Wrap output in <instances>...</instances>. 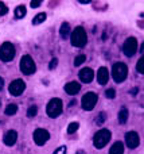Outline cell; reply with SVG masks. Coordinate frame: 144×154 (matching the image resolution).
I'll use <instances>...</instances> for the list:
<instances>
[{"instance_id":"19","label":"cell","mask_w":144,"mask_h":154,"mask_svg":"<svg viewBox=\"0 0 144 154\" xmlns=\"http://www.w3.org/2000/svg\"><path fill=\"white\" fill-rule=\"evenodd\" d=\"M46 18H47V15H46L45 12H40V14H38V15H35L34 16V19H32V24H40V23H43V22L46 20Z\"/></svg>"},{"instance_id":"10","label":"cell","mask_w":144,"mask_h":154,"mask_svg":"<svg viewBox=\"0 0 144 154\" xmlns=\"http://www.w3.org/2000/svg\"><path fill=\"white\" fill-rule=\"evenodd\" d=\"M136 50H137V41H136V38H134V37L128 38V39L124 42V45H123L124 54H125L127 57H132L135 53H136Z\"/></svg>"},{"instance_id":"5","label":"cell","mask_w":144,"mask_h":154,"mask_svg":"<svg viewBox=\"0 0 144 154\" xmlns=\"http://www.w3.org/2000/svg\"><path fill=\"white\" fill-rule=\"evenodd\" d=\"M62 109H63V104H62V100L58 97H54L48 101L47 107H46V112L50 118H57L61 115Z\"/></svg>"},{"instance_id":"23","label":"cell","mask_w":144,"mask_h":154,"mask_svg":"<svg viewBox=\"0 0 144 154\" xmlns=\"http://www.w3.org/2000/svg\"><path fill=\"white\" fill-rule=\"evenodd\" d=\"M136 70L139 73H142V75H144V57H142V58L137 61L136 64Z\"/></svg>"},{"instance_id":"28","label":"cell","mask_w":144,"mask_h":154,"mask_svg":"<svg viewBox=\"0 0 144 154\" xmlns=\"http://www.w3.org/2000/svg\"><path fill=\"white\" fill-rule=\"evenodd\" d=\"M66 152H67L66 146H59L58 149H55V152H54L53 154H66Z\"/></svg>"},{"instance_id":"24","label":"cell","mask_w":144,"mask_h":154,"mask_svg":"<svg viewBox=\"0 0 144 154\" xmlns=\"http://www.w3.org/2000/svg\"><path fill=\"white\" fill-rule=\"evenodd\" d=\"M37 114H38L37 106H31L28 109H27V116H28V118H34Z\"/></svg>"},{"instance_id":"11","label":"cell","mask_w":144,"mask_h":154,"mask_svg":"<svg viewBox=\"0 0 144 154\" xmlns=\"http://www.w3.org/2000/svg\"><path fill=\"white\" fill-rule=\"evenodd\" d=\"M125 143L129 149H136L140 143L139 134L135 133V131H129V133H127L125 134Z\"/></svg>"},{"instance_id":"30","label":"cell","mask_w":144,"mask_h":154,"mask_svg":"<svg viewBox=\"0 0 144 154\" xmlns=\"http://www.w3.org/2000/svg\"><path fill=\"white\" fill-rule=\"evenodd\" d=\"M7 7H5L4 4H0V14H1V15H4V14H7Z\"/></svg>"},{"instance_id":"4","label":"cell","mask_w":144,"mask_h":154,"mask_svg":"<svg viewBox=\"0 0 144 154\" xmlns=\"http://www.w3.org/2000/svg\"><path fill=\"white\" fill-rule=\"evenodd\" d=\"M19 66H20V72L24 73V75H27V76H30V75L37 72V65H35L34 60L31 58V56H28V54H26V56H23L20 58Z\"/></svg>"},{"instance_id":"9","label":"cell","mask_w":144,"mask_h":154,"mask_svg":"<svg viewBox=\"0 0 144 154\" xmlns=\"http://www.w3.org/2000/svg\"><path fill=\"white\" fill-rule=\"evenodd\" d=\"M32 138H34V142L38 146H42V145H45L46 142L50 139V134H48V131L45 130V128H37V130L34 131Z\"/></svg>"},{"instance_id":"14","label":"cell","mask_w":144,"mask_h":154,"mask_svg":"<svg viewBox=\"0 0 144 154\" xmlns=\"http://www.w3.org/2000/svg\"><path fill=\"white\" fill-rule=\"evenodd\" d=\"M108 80H109V72H108V69L105 66H101L98 69V72H97V81L101 85H105L108 82Z\"/></svg>"},{"instance_id":"21","label":"cell","mask_w":144,"mask_h":154,"mask_svg":"<svg viewBox=\"0 0 144 154\" xmlns=\"http://www.w3.org/2000/svg\"><path fill=\"white\" fill-rule=\"evenodd\" d=\"M16 111H18V106H16V104H10V106H7V108H5V114H7L8 116L15 115Z\"/></svg>"},{"instance_id":"35","label":"cell","mask_w":144,"mask_h":154,"mask_svg":"<svg viewBox=\"0 0 144 154\" xmlns=\"http://www.w3.org/2000/svg\"><path fill=\"white\" fill-rule=\"evenodd\" d=\"M140 50H142V51H143V53H144V42L142 43V49H140Z\"/></svg>"},{"instance_id":"12","label":"cell","mask_w":144,"mask_h":154,"mask_svg":"<svg viewBox=\"0 0 144 154\" xmlns=\"http://www.w3.org/2000/svg\"><path fill=\"white\" fill-rule=\"evenodd\" d=\"M93 77H94V73H93V70H92L90 68H84V69L80 70V80L82 82H85V84L92 82Z\"/></svg>"},{"instance_id":"33","label":"cell","mask_w":144,"mask_h":154,"mask_svg":"<svg viewBox=\"0 0 144 154\" xmlns=\"http://www.w3.org/2000/svg\"><path fill=\"white\" fill-rule=\"evenodd\" d=\"M3 85H4V80H3L1 77H0V89L3 88Z\"/></svg>"},{"instance_id":"34","label":"cell","mask_w":144,"mask_h":154,"mask_svg":"<svg viewBox=\"0 0 144 154\" xmlns=\"http://www.w3.org/2000/svg\"><path fill=\"white\" fill-rule=\"evenodd\" d=\"M80 3H82V4H86V3H90V0H80Z\"/></svg>"},{"instance_id":"20","label":"cell","mask_w":144,"mask_h":154,"mask_svg":"<svg viewBox=\"0 0 144 154\" xmlns=\"http://www.w3.org/2000/svg\"><path fill=\"white\" fill-rule=\"evenodd\" d=\"M127 119H128V109L121 108L120 112H119V122H120V125H124L127 122Z\"/></svg>"},{"instance_id":"29","label":"cell","mask_w":144,"mask_h":154,"mask_svg":"<svg viewBox=\"0 0 144 154\" xmlns=\"http://www.w3.org/2000/svg\"><path fill=\"white\" fill-rule=\"evenodd\" d=\"M57 65H58V60L53 58V60H51V62H50V65H48V68H50V69H54Z\"/></svg>"},{"instance_id":"7","label":"cell","mask_w":144,"mask_h":154,"mask_svg":"<svg viewBox=\"0 0 144 154\" xmlns=\"http://www.w3.org/2000/svg\"><path fill=\"white\" fill-rule=\"evenodd\" d=\"M97 103V95L94 92H88L86 95H84L81 104H82V108L85 111H92V109L96 107Z\"/></svg>"},{"instance_id":"15","label":"cell","mask_w":144,"mask_h":154,"mask_svg":"<svg viewBox=\"0 0 144 154\" xmlns=\"http://www.w3.org/2000/svg\"><path fill=\"white\" fill-rule=\"evenodd\" d=\"M81 89V85L77 81H70L65 85V91H66L69 95H77Z\"/></svg>"},{"instance_id":"22","label":"cell","mask_w":144,"mask_h":154,"mask_svg":"<svg viewBox=\"0 0 144 154\" xmlns=\"http://www.w3.org/2000/svg\"><path fill=\"white\" fill-rule=\"evenodd\" d=\"M78 127H80V123L78 122H72L69 125V127H67V134H74L75 131L78 130Z\"/></svg>"},{"instance_id":"26","label":"cell","mask_w":144,"mask_h":154,"mask_svg":"<svg viewBox=\"0 0 144 154\" xmlns=\"http://www.w3.org/2000/svg\"><path fill=\"white\" fill-rule=\"evenodd\" d=\"M105 119H107V114H105V112H101V114H100L98 116H97L96 123H97V125H102Z\"/></svg>"},{"instance_id":"8","label":"cell","mask_w":144,"mask_h":154,"mask_svg":"<svg viewBox=\"0 0 144 154\" xmlns=\"http://www.w3.org/2000/svg\"><path fill=\"white\" fill-rule=\"evenodd\" d=\"M24 89H26V82L20 79L13 80L10 84V87H8V91H10V93L12 96H20L24 92Z\"/></svg>"},{"instance_id":"13","label":"cell","mask_w":144,"mask_h":154,"mask_svg":"<svg viewBox=\"0 0 144 154\" xmlns=\"http://www.w3.org/2000/svg\"><path fill=\"white\" fill-rule=\"evenodd\" d=\"M18 141V133L15 130H10L5 133L4 138H3V142H4L7 146H13Z\"/></svg>"},{"instance_id":"25","label":"cell","mask_w":144,"mask_h":154,"mask_svg":"<svg viewBox=\"0 0 144 154\" xmlns=\"http://www.w3.org/2000/svg\"><path fill=\"white\" fill-rule=\"evenodd\" d=\"M86 61V57L84 56V54H81V56H77L75 57V60H74V65L75 66H80L81 64H84V62Z\"/></svg>"},{"instance_id":"2","label":"cell","mask_w":144,"mask_h":154,"mask_svg":"<svg viewBox=\"0 0 144 154\" xmlns=\"http://www.w3.org/2000/svg\"><path fill=\"white\" fill-rule=\"evenodd\" d=\"M110 138H112V134H110V131L107 130V128H102V130L97 131L93 138L94 147H96V149H102L104 146H107V143L110 141Z\"/></svg>"},{"instance_id":"32","label":"cell","mask_w":144,"mask_h":154,"mask_svg":"<svg viewBox=\"0 0 144 154\" xmlns=\"http://www.w3.org/2000/svg\"><path fill=\"white\" fill-rule=\"evenodd\" d=\"M137 91H139V89H137V88H134V89L131 91V93H132V95H134V96H136V95H137Z\"/></svg>"},{"instance_id":"6","label":"cell","mask_w":144,"mask_h":154,"mask_svg":"<svg viewBox=\"0 0 144 154\" xmlns=\"http://www.w3.org/2000/svg\"><path fill=\"white\" fill-rule=\"evenodd\" d=\"M15 57V46L11 42H4L0 48V60L4 62H10Z\"/></svg>"},{"instance_id":"27","label":"cell","mask_w":144,"mask_h":154,"mask_svg":"<svg viewBox=\"0 0 144 154\" xmlns=\"http://www.w3.org/2000/svg\"><path fill=\"white\" fill-rule=\"evenodd\" d=\"M105 95H107V97L108 99H115V96H116V92H115V89H107V92H105Z\"/></svg>"},{"instance_id":"17","label":"cell","mask_w":144,"mask_h":154,"mask_svg":"<svg viewBox=\"0 0 144 154\" xmlns=\"http://www.w3.org/2000/svg\"><path fill=\"white\" fill-rule=\"evenodd\" d=\"M59 34H61V37L62 38H65L66 39L67 37H69V34H70V24L69 23H62V26H61V30H59Z\"/></svg>"},{"instance_id":"31","label":"cell","mask_w":144,"mask_h":154,"mask_svg":"<svg viewBox=\"0 0 144 154\" xmlns=\"http://www.w3.org/2000/svg\"><path fill=\"white\" fill-rule=\"evenodd\" d=\"M40 4H42V2H40V0H38V2H34V0H32V2H31V7H32V8L39 7Z\"/></svg>"},{"instance_id":"3","label":"cell","mask_w":144,"mask_h":154,"mask_svg":"<svg viewBox=\"0 0 144 154\" xmlns=\"http://www.w3.org/2000/svg\"><path fill=\"white\" fill-rule=\"evenodd\" d=\"M128 76V66L124 62H116L112 68V77L116 82H123Z\"/></svg>"},{"instance_id":"16","label":"cell","mask_w":144,"mask_h":154,"mask_svg":"<svg viewBox=\"0 0 144 154\" xmlns=\"http://www.w3.org/2000/svg\"><path fill=\"white\" fill-rule=\"evenodd\" d=\"M109 154H124V145L121 142H115L113 146L110 147Z\"/></svg>"},{"instance_id":"18","label":"cell","mask_w":144,"mask_h":154,"mask_svg":"<svg viewBox=\"0 0 144 154\" xmlns=\"http://www.w3.org/2000/svg\"><path fill=\"white\" fill-rule=\"evenodd\" d=\"M26 12H27V10H26V7H24V5H18V7L15 8V18L16 19L24 18Z\"/></svg>"},{"instance_id":"1","label":"cell","mask_w":144,"mask_h":154,"mask_svg":"<svg viewBox=\"0 0 144 154\" xmlns=\"http://www.w3.org/2000/svg\"><path fill=\"white\" fill-rule=\"evenodd\" d=\"M70 41H72V45L75 48H84L88 42V38H86V32L84 30V27H75L74 31L70 35Z\"/></svg>"}]
</instances>
